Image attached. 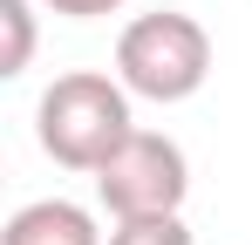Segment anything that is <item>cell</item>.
Instances as JSON below:
<instances>
[{"label":"cell","mask_w":252,"mask_h":245,"mask_svg":"<svg viewBox=\"0 0 252 245\" xmlns=\"http://www.w3.org/2000/svg\"><path fill=\"white\" fill-rule=\"evenodd\" d=\"M0 34H7L0 75H21V68L34 61V7H28V0H0Z\"/></svg>","instance_id":"5"},{"label":"cell","mask_w":252,"mask_h":245,"mask_svg":"<svg viewBox=\"0 0 252 245\" xmlns=\"http://www.w3.org/2000/svg\"><path fill=\"white\" fill-rule=\"evenodd\" d=\"M184 191H191V163L157 129H129L95 170V198L116 225L123 218H170L184 204Z\"/></svg>","instance_id":"3"},{"label":"cell","mask_w":252,"mask_h":245,"mask_svg":"<svg viewBox=\"0 0 252 245\" xmlns=\"http://www.w3.org/2000/svg\"><path fill=\"white\" fill-rule=\"evenodd\" d=\"M41 7H55V14H68V21H95V14H116L123 0H41Z\"/></svg>","instance_id":"7"},{"label":"cell","mask_w":252,"mask_h":245,"mask_svg":"<svg viewBox=\"0 0 252 245\" xmlns=\"http://www.w3.org/2000/svg\"><path fill=\"white\" fill-rule=\"evenodd\" d=\"M0 245H102V232H95V218H89L82 204L34 198V204H21V211L7 218Z\"/></svg>","instance_id":"4"},{"label":"cell","mask_w":252,"mask_h":245,"mask_svg":"<svg viewBox=\"0 0 252 245\" xmlns=\"http://www.w3.org/2000/svg\"><path fill=\"white\" fill-rule=\"evenodd\" d=\"M109 245H191V225L170 211V218H123L116 232H109Z\"/></svg>","instance_id":"6"},{"label":"cell","mask_w":252,"mask_h":245,"mask_svg":"<svg viewBox=\"0 0 252 245\" xmlns=\"http://www.w3.org/2000/svg\"><path fill=\"white\" fill-rule=\"evenodd\" d=\"M205 75H211V34L184 7L136 14L116 34V82L143 102H184L205 89Z\"/></svg>","instance_id":"2"},{"label":"cell","mask_w":252,"mask_h":245,"mask_svg":"<svg viewBox=\"0 0 252 245\" xmlns=\"http://www.w3.org/2000/svg\"><path fill=\"white\" fill-rule=\"evenodd\" d=\"M34 129H41V150L62 170H102V157L123 143L129 129V89L116 75H95V68H68L41 89V109H34Z\"/></svg>","instance_id":"1"}]
</instances>
